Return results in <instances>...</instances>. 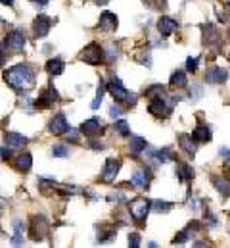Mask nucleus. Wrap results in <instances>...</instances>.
<instances>
[{"label": "nucleus", "instance_id": "6ab92c4d", "mask_svg": "<svg viewBox=\"0 0 230 248\" xmlns=\"http://www.w3.org/2000/svg\"><path fill=\"white\" fill-rule=\"evenodd\" d=\"M4 139H6V144L10 148H23L27 144V137H23L19 133H6Z\"/></svg>", "mask_w": 230, "mask_h": 248}, {"label": "nucleus", "instance_id": "8fccbe9b", "mask_svg": "<svg viewBox=\"0 0 230 248\" xmlns=\"http://www.w3.org/2000/svg\"><path fill=\"white\" fill-rule=\"evenodd\" d=\"M229 35H230V29H229Z\"/></svg>", "mask_w": 230, "mask_h": 248}, {"label": "nucleus", "instance_id": "2f4dec72", "mask_svg": "<svg viewBox=\"0 0 230 248\" xmlns=\"http://www.w3.org/2000/svg\"><path fill=\"white\" fill-rule=\"evenodd\" d=\"M152 208H154V212H158V214H165V212H169L172 208L171 202H163V200H156L154 204H152Z\"/></svg>", "mask_w": 230, "mask_h": 248}, {"label": "nucleus", "instance_id": "2eb2a0df", "mask_svg": "<svg viewBox=\"0 0 230 248\" xmlns=\"http://www.w3.org/2000/svg\"><path fill=\"white\" fill-rule=\"evenodd\" d=\"M48 129H50L54 135H65L71 127H69V122H67V118H65L63 114H58V116H54V118L50 120Z\"/></svg>", "mask_w": 230, "mask_h": 248}, {"label": "nucleus", "instance_id": "7ed1b4c3", "mask_svg": "<svg viewBox=\"0 0 230 248\" xmlns=\"http://www.w3.org/2000/svg\"><path fill=\"white\" fill-rule=\"evenodd\" d=\"M172 104H174V98H172L171 102H167V100H165V94L154 96V98H150L148 112H150L152 116H156V118H167V116L171 114Z\"/></svg>", "mask_w": 230, "mask_h": 248}, {"label": "nucleus", "instance_id": "a878e982", "mask_svg": "<svg viewBox=\"0 0 230 248\" xmlns=\"http://www.w3.org/2000/svg\"><path fill=\"white\" fill-rule=\"evenodd\" d=\"M115 235H117V229L115 227H102L98 231V243L100 245H106V243H110L114 239Z\"/></svg>", "mask_w": 230, "mask_h": 248}, {"label": "nucleus", "instance_id": "f03ea898", "mask_svg": "<svg viewBox=\"0 0 230 248\" xmlns=\"http://www.w3.org/2000/svg\"><path fill=\"white\" fill-rule=\"evenodd\" d=\"M108 91L112 93V96H114L115 100L121 102V104H129V106L136 104V94L130 93V91H127V89L123 87L121 79H117V77H114V79L108 83Z\"/></svg>", "mask_w": 230, "mask_h": 248}, {"label": "nucleus", "instance_id": "0eeeda50", "mask_svg": "<svg viewBox=\"0 0 230 248\" xmlns=\"http://www.w3.org/2000/svg\"><path fill=\"white\" fill-rule=\"evenodd\" d=\"M4 48H8L10 52H21L25 48V35L17 29L10 31L6 37H4Z\"/></svg>", "mask_w": 230, "mask_h": 248}, {"label": "nucleus", "instance_id": "9b49d317", "mask_svg": "<svg viewBox=\"0 0 230 248\" xmlns=\"http://www.w3.org/2000/svg\"><path fill=\"white\" fill-rule=\"evenodd\" d=\"M117 25H119V21H117V16H115L114 12H104L100 16V21H98V31L112 33V31L117 29Z\"/></svg>", "mask_w": 230, "mask_h": 248}, {"label": "nucleus", "instance_id": "393cba45", "mask_svg": "<svg viewBox=\"0 0 230 248\" xmlns=\"http://www.w3.org/2000/svg\"><path fill=\"white\" fill-rule=\"evenodd\" d=\"M176 175H178V179H180L182 183H186V181L194 179V170H192L188 164H178V168H176Z\"/></svg>", "mask_w": 230, "mask_h": 248}, {"label": "nucleus", "instance_id": "9d476101", "mask_svg": "<svg viewBox=\"0 0 230 248\" xmlns=\"http://www.w3.org/2000/svg\"><path fill=\"white\" fill-rule=\"evenodd\" d=\"M227 79H229V71L225 67H219V65L209 67L205 73V81L209 85H223V83H227Z\"/></svg>", "mask_w": 230, "mask_h": 248}, {"label": "nucleus", "instance_id": "423d86ee", "mask_svg": "<svg viewBox=\"0 0 230 248\" xmlns=\"http://www.w3.org/2000/svg\"><path fill=\"white\" fill-rule=\"evenodd\" d=\"M48 233V221L44 216H35L31 219V227H29V237L33 241H43Z\"/></svg>", "mask_w": 230, "mask_h": 248}, {"label": "nucleus", "instance_id": "4be33fe9", "mask_svg": "<svg viewBox=\"0 0 230 248\" xmlns=\"http://www.w3.org/2000/svg\"><path fill=\"white\" fill-rule=\"evenodd\" d=\"M63 69H65V63L63 60H59V58H52V60H48L46 62V71H48V75H61L63 73Z\"/></svg>", "mask_w": 230, "mask_h": 248}, {"label": "nucleus", "instance_id": "4c0bfd02", "mask_svg": "<svg viewBox=\"0 0 230 248\" xmlns=\"http://www.w3.org/2000/svg\"><path fill=\"white\" fill-rule=\"evenodd\" d=\"M198 63H200V58H192V56H190V58L186 60V69L194 73V71L198 69Z\"/></svg>", "mask_w": 230, "mask_h": 248}, {"label": "nucleus", "instance_id": "ddd939ff", "mask_svg": "<svg viewBox=\"0 0 230 248\" xmlns=\"http://www.w3.org/2000/svg\"><path fill=\"white\" fill-rule=\"evenodd\" d=\"M146 156H148V160H150L152 166H159V164H165V162L174 160V154H172L169 148H163V150H150Z\"/></svg>", "mask_w": 230, "mask_h": 248}, {"label": "nucleus", "instance_id": "a211bd4d", "mask_svg": "<svg viewBox=\"0 0 230 248\" xmlns=\"http://www.w3.org/2000/svg\"><path fill=\"white\" fill-rule=\"evenodd\" d=\"M178 142H180L182 150H184L190 158L196 156V139H194L192 135H180V137H178Z\"/></svg>", "mask_w": 230, "mask_h": 248}, {"label": "nucleus", "instance_id": "a19ab883", "mask_svg": "<svg viewBox=\"0 0 230 248\" xmlns=\"http://www.w3.org/2000/svg\"><path fill=\"white\" fill-rule=\"evenodd\" d=\"M188 206H190V208H192L194 212H198V210H200V204H198V200H196V198H194L192 194L188 196Z\"/></svg>", "mask_w": 230, "mask_h": 248}, {"label": "nucleus", "instance_id": "ea45409f", "mask_svg": "<svg viewBox=\"0 0 230 248\" xmlns=\"http://www.w3.org/2000/svg\"><path fill=\"white\" fill-rule=\"evenodd\" d=\"M65 135H67V137H65L67 140H71V142H79V135H77V131H73V129H69V131H67Z\"/></svg>", "mask_w": 230, "mask_h": 248}, {"label": "nucleus", "instance_id": "1a4fd4ad", "mask_svg": "<svg viewBox=\"0 0 230 248\" xmlns=\"http://www.w3.org/2000/svg\"><path fill=\"white\" fill-rule=\"evenodd\" d=\"M52 17H48V16H44V14H39L37 16V19H35V23H33V35L35 37H46L48 35V31L52 29Z\"/></svg>", "mask_w": 230, "mask_h": 248}, {"label": "nucleus", "instance_id": "4468645a", "mask_svg": "<svg viewBox=\"0 0 230 248\" xmlns=\"http://www.w3.org/2000/svg\"><path fill=\"white\" fill-rule=\"evenodd\" d=\"M150 179H152V175H150L148 168H140V170H136V171L132 173V177H130V185L136 186V188H148Z\"/></svg>", "mask_w": 230, "mask_h": 248}, {"label": "nucleus", "instance_id": "412c9836", "mask_svg": "<svg viewBox=\"0 0 230 248\" xmlns=\"http://www.w3.org/2000/svg\"><path fill=\"white\" fill-rule=\"evenodd\" d=\"M14 166H15L19 171H29V170L33 168V156H31L29 152H21V154L15 158Z\"/></svg>", "mask_w": 230, "mask_h": 248}, {"label": "nucleus", "instance_id": "6e6552de", "mask_svg": "<svg viewBox=\"0 0 230 248\" xmlns=\"http://www.w3.org/2000/svg\"><path fill=\"white\" fill-rule=\"evenodd\" d=\"M58 100H59L58 91L54 89V87H48V89L43 91L41 96L35 100V108H37V110H46V108L54 106V102H58Z\"/></svg>", "mask_w": 230, "mask_h": 248}, {"label": "nucleus", "instance_id": "7c9ffc66", "mask_svg": "<svg viewBox=\"0 0 230 248\" xmlns=\"http://www.w3.org/2000/svg\"><path fill=\"white\" fill-rule=\"evenodd\" d=\"M108 89H106V85L104 83H100V87H98V93H96V96H94V100H92V104H90V108L92 110H98L100 108V104H102V98H104V93H106Z\"/></svg>", "mask_w": 230, "mask_h": 248}, {"label": "nucleus", "instance_id": "58836bf2", "mask_svg": "<svg viewBox=\"0 0 230 248\" xmlns=\"http://www.w3.org/2000/svg\"><path fill=\"white\" fill-rule=\"evenodd\" d=\"M129 243H130V247L132 248H138L140 247V235H136V233L129 235Z\"/></svg>", "mask_w": 230, "mask_h": 248}, {"label": "nucleus", "instance_id": "20e7f679", "mask_svg": "<svg viewBox=\"0 0 230 248\" xmlns=\"http://www.w3.org/2000/svg\"><path fill=\"white\" fill-rule=\"evenodd\" d=\"M83 62L86 63H92V65H98V63L106 62V54H104V48L100 46V45H96V43H90L83 52H81V56H79Z\"/></svg>", "mask_w": 230, "mask_h": 248}, {"label": "nucleus", "instance_id": "c03bdc74", "mask_svg": "<svg viewBox=\"0 0 230 248\" xmlns=\"http://www.w3.org/2000/svg\"><path fill=\"white\" fill-rule=\"evenodd\" d=\"M221 156L225 160H230V148H221Z\"/></svg>", "mask_w": 230, "mask_h": 248}, {"label": "nucleus", "instance_id": "c9c22d12", "mask_svg": "<svg viewBox=\"0 0 230 248\" xmlns=\"http://www.w3.org/2000/svg\"><path fill=\"white\" fill-rule=\"evenodd\" d=\"M203 96V87L200 85V83H194L192 87H190V98L192 100H198V98H201Z\"/></svg>", "mask_w": 230, "mask_h": 248}, {"label": "nucleus", "instance_id": "de8ad7c7", "mask_svg": "<svg viewBox=\"0 0 230 248\" xmlns=\"http://www.w3.org/2000/svg\"><path fill=\"white\" fill-rule=\"evenodd\" d=\"M2 4H4V6H12V4H14V0H2Z\"/></svg>", "mask_w": 230, "mask_h": 248}, {"label": "nucleus", "instance_id": "bb28decb", "mask_svg": "<svg viewBox=\"0 0 230 248\" xmlns=\"http://www.w3.org/2000/svg\"><path fill=\"white\" fill-rule=\"evenodd\" d=\"M104 54H106V62L108 63H114L119 60V48L115 46V43H108L106 46H104Z\"/></svg>", "mask_w": 230, "mask_h": 248}, {"label": "nucleus", "instance_id": "cd10ccee", "mask_svg": "<svg viewBox=\"0 0 230 248\" xmlns=\"http://www.w3.org/2000/svg\"><path fill=\"white\" fill-rule=\"evenodd\" d=\"M171 87L172 89H184L186 85H188V79H186V75H184V71H174L171 75Z\"/></svg>", "mask_w": 230, "mask_h": 248}, {"label": "nucleus", "instance_id": "09e8293b", "mask_svg": "<svg viewBox=\"0 0 230 248\" xmlns=\"http://www.w3.org/2000/svg\"><path fill=\"white\" fill-rule=\"evenodd\" d=\"M94 4H106V2H110V0H92Z\"/></svg>", "mask_w": 230, "mask_h": 248}, {"label": "nucleus", "instance_id": "37998d69", "mask_svg": "<svg viewBox=\"0 0 230 248\" xmlns=\"http://www.w3.org/2000/svg\"><path fill=\"white\" fill-rule=\"evenodd\" d=\"M205 219L211 223V225H217V217L215 216H211V212H207V216H205Z\"/></svg>", "mask_w": 230, "mask_h": 248}, {"label": "nucleus", "instance_id": "c85d7f7f", "mask_svg": "<svg viewBox=\"0 0 230 248\" xmlns=\"http://www.w3.org/2000/svg\"><path fill=\"white\" fill-rule=\"evenodd\" d=\"M21 235H23V221L15 219L14 221V237H12V245L14 247H21Z\"/></svg>", "mask_w": 230, "mask_h": 248}, {"label": "nucleus", "instance_id": "a18cd8bd", "mask_svg": "<svg viewBox=\"0 0 230 248\" xmlns=\"http://www.w3.org/2000/svg\"><path fill=\"white\" fill-rule=\"evenodd\" d=\"M8 148H10V146H8ZM8 148H6V146L2 148V160H6V158H10V152H8Z\"/></svg>", "mask_w": 230, "mask_h": 248}, {"label": "nucleus", "instance_id": "5701e85b", "mask_svg": "<svg viewBox=\"0 0 230 248\" xmlns=\"http://www.w3.org/2000/svg\"><path fill=\"white\" fill-rule=\"evenodd\" d=\"M211 181H213V186L219 190V194H223L225 198H229L230 196V183L227 179H223V177H219V175H213L211 177Z\"/></svg>", "mask_w": 230, "mask_h": 248}, {"label": "nucleus", "instance_id": "f704fd0d", "mask_svg": "<svg viewBox=\"0 0 230 248\" xmlns=\"http://www.w3.org/2000/svg\"><path fill=\"white\" fill-rule=\"evenodd\" d=\"M146 94H148L150 98H154V96H161V94H165V87H163V85H152V87L146 91Z\"/></svg>", "mask_w": 230, "mask_h": 248}, {"label": "nucleus", "instance_id": "79ce46f5", "mask_svg": "<svg viewBox=\"0 0 230 248\" xmlns=\"http://www.w3.org/2000/svg\"><path fill=\"white\" fill-rule=\"evenodd\" d=\"M121 112H123V110H121V108H117V106L110 108V116H112V118H119V116H121Z\"/></svg>", "mask_w": 230, "mask_h": 248}, {"label": "nucleus", "instance_id": "f8f14e48", "mask_svg": "<svg viewBox=\"0 0 230 248\" xmlns=\"http://www.w3.org/2000/svg\"><path fill=\"white\" fill-rule=\"evenodd\" d=\"M119 168H121V162L119 160L108 158L106 164H104V170H102V181L104 183H112L115 179V175L119 173Z\"/></svg>", "mask_w": 230, "mask_h": 248}, {"label": "nucleus", "instance_id": "dca6fc26", "mask_svg": "<svg viewBox=\"0 0 230 248\" xmlns=\"http://www.w3.org/2000/svg\"><path fill=\"white\" fill-rule=\"evenodd\" d=\"M158 29L161 35H171L178 29V23H176V19H172L169 16H161L158 19Z\"/></svg>", "mask_w": 230, "mask_h": 248}, {"label": "nucleus", "instance_id": "aec40b11", "mask_svg": "<svg viewBox=\"0 0 230 248\" xmlns=\"http://www.w3.org/2000/svg\"><path fill=\"white\" fill-rule=\"evenodd\" d=\"M146 139H142V137H138V135H132L130 137V146H129V150H130V154L132 156H140L144 150H146Z\"/></svg>", "mask_w": 230, "mask_h": 248}, {"label": "nucleus", "instance_id": "72a5a7b5", "mask_svg": "<svg viewBox=\"0 0 230 248\" xmlns=\"http://www.w3.org/2000/svg\"><path fill=\"white\" fill-rule=\"evenodd\" d=\"M142 2L152 10H165L167 8V0H142Z\"/></svg>", "mask_w": 230, "mask_h": 248}, {"label": "nucleus", "instance_id": "f3484780", "mask_svg": "<svg viewBox=\"0 0 230 248\" xmlns=\"http://www.w3.org/2000/svg\"><path fill=\"white\" fill-rule=\"evenodd\" d=\"M81 131H83L86 137H96V135L102 131V124H100L98 118H90V120H86L85 124L81 125Z\"/></svg>", "mask_w": 230, "mask_h": 248}, {"label": "nucleus", "instance_id": "f257e3e1", "mask_svg": "<svg viewBox=\"0 0 230 248\" xmlns=\"http://www.w3.org/2000/svg\"><path fill=\"white\" fill-rule=\"evenodd\" d=\"M4 81L17 93H29L35 87V69L29 63H17L4 71Z\"/></svg>", "mask_w": 230, "mask_h": 248}, {"label": "nucleus", "instance_id": "39448f33", "mask_svg": "<svg viewBox=\"0 0 230 248\" xmlns=\"http://www.w3.org/2000/svg\"><path fill=\"white\" fill-rule=\"evenodd\" d=\"M148 212H150V200H146V198H136L129 204V216L138 223L146 219Z\"/></svg>", "mask_w": 230, "mask_h": 248}, {"label": "nucleus", "instance_id": "3c124183", "mask_svg": "<svg viewBox=\"0 0 230 248\" xmlns=\"http://www.w3.org/2000/svg\"><path fill=\"white\" fill-rule=\"evenodd\" d=\"M229 58H230V56H229Z\"/></svg>", "mask_w": 230, "mask_h": 248}, {"label": "nucleus", "instance_id": "e433bc0d", "mask_svg": "<svg viewBox=\"0 0 230 248\" xmlns=\"http://www.w3.org/2000/svg\"><path fill=\"white\" fill-rule=\"evenodd\" d=\"M190 239H192V229L188 227V229H184L180 235L174 237V245H182V243H186V241H190Z\"/></svg>", "mask_w": 230, "mask_h": 248}, {"label": "nucleus", "instance_id": "c756f323", "mask_svg": "<svg viewBox=\"0 0 230 248\" xmlns=\"http://www.w3.org/2000/svg\"><path fill=\"white\" fill-rule=\"evenodd\" d=\"M114 129L121 135V137H130V127L125 120H115Z\"/></svg>", "mask_w": 230, "mask_h": 248}, {"label": "nucleus", "instance_id": "b1692460", "mask_svg": "<svg viewBox=\"0 0 230 248\" xmlns=\"http://www.w3.org/2000/svg\"><path fill=\"white\" fill-rule=\"evenodd\" d=\"M192 137L198 140V142H209L211 140V131L207 125H198L192 133Z\"/></svg>", "mask_w": 230, "mask_h": 248}, {"label": "nucleus", "instance_id": "49530a36", "mask_svg": "<svg viewBox=\"0 0 230 248\" xmlns=\"http://www.w3.org/2000/svg\"><path fill=\"white\" fill-rule=\"evenodd\" d=\"M31 2H35V4H39V6H46L50 0H31Z\"/></svg>", "mask_w": 230, "mask_h": 248}, {"label": "nucleus", "instance_id": "473e14b6", "mask_svg": "<svg viewBox=\"0 0 230 248\" xmlns=\"http://www.w3.org/2000/svg\"><path fill=\"white\" fill-rule=\"evenodd\" d=\"M52 156L54 158H69V148L63 146V144H56L52 148Z\"/></svg>", "mask_w": 230, "mask_h": 248}]
</instances>
